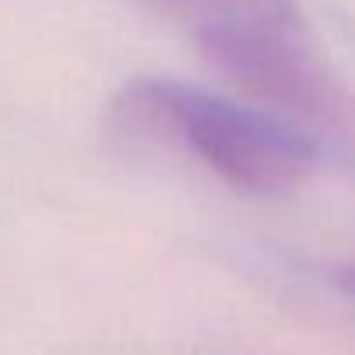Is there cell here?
<instances>
[{"label":"cell","mask_w":355,"mask_h":355,"mask_svg":"<svg viewBox=\"0 0 355 355\" xmlns=\"http://www.w3.org/2000/svg\"><path fill=\"white\" fill-rule=\"evenodd\" d=\"M112 125L189 153L234 192L258 199L300 192L320 167V146L303 125L171 77L129 80L112 105Z\"/></svg>","instance_id":"6da1fadb"},{"label":"cell","mask_w":355,"mask_h":355,"mask_svg":"<svg viewBox=\"0 0 355 355\" xmlns=\"http://www.w3.org/2000/svg\"><path fill=\"white\" fill-rule=\"evenodd\" d=\"M160 18L192 32L196 46L227 32L300 18L296 0H143Z\"/></svg>","instance_id":"7a4b0ae2"}]
</instances>
